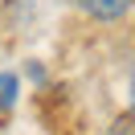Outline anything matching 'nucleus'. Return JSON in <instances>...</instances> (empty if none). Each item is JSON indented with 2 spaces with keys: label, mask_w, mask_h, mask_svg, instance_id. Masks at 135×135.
Instances as JSON below:
<instances>
[{
  "label": "nucleus",
  "mask_w": 135,
  "mask_h": 135,
  "mask_svg": "<svg viewBox=\"0 0 135 135\" xmlns=\"http://www.w3.org/2000/svg\"><path fill=\"white\" fill-rule=\"evenodd\" d=\"M78 8L94 21H123L135 8V0H78Z\"/></svg>",
  "instance_id": "1"
},
{
  "label": "nucleus",
  "mask_w": 135,
  "mask_h": 135,
  "mask_svg": "<svg viewBox=\"0 0 135 135\" xmlns=\"http://www.w3.org/2000/svg\"><path fill=\"white\" fill-rule=\"evenodd\" d=\"M12 102H17V78H12V74H0V115L12 110Z\"/></svg>",
  "instance_id": "2"
},
{
  "label": "nucleus",
  "mask_w": 135,
  "mask_h": 135,
  "mask_svg": "<svg viewBox=\"0 0 135 135\" xmlns=\"http://www.w3.org/2000/svg\"><path fill=\"white\" fill-rule=\"evenodd\" d=\"M110 135H135V115H127V119H119V123L110 127Z\"/></svg>",
  "instance_id": "3"
}]
</instances>
